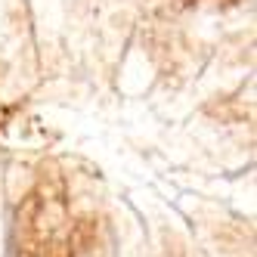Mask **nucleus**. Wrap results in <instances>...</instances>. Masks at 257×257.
I'll return each mask as SVG.
<instances>
[]
</instances>
